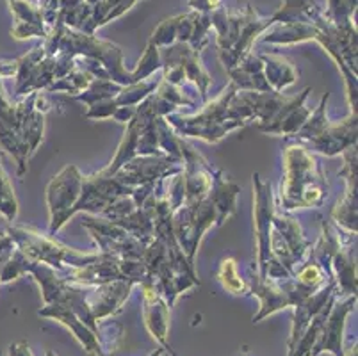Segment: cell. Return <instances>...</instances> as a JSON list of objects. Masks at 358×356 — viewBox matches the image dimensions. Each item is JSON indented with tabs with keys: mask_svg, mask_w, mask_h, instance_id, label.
Segmentation results:
<instances>
[{
	"mask_svg": "<svg viewBox=\"0 0 358 356\" xmlns=\"http://www.w3.org/2000/svg\"><path fill=\"white\" fill-rule=\"evenodd\" d=\"M284 182L280 187V205L284 211L323 205L327 178L319 161L303 145H292L284 153Z\"/></svg>",
	"mask_w": 358,
	"mask_h": 356,
	"instance_id": "6da1fadb",
	"label": "cell"
},
{
	"mask_svg": "<svg viewBox=\"0 0 358 356\" xmlns=\"http://www.w3.org/2000/svg\"><path fill=\"white\" fill-rule=\"evenodd\" d=\"M237 87L232 83L214 100L207 104L196 116H182L180 113H171L166 116V122L182 136L200 137L207 143H216L227 134L243 129L244 123L236 120L230 111V98Z\"/></svg>",
	"mask_w": 358,
	"mask_h": 356,
	"instance_id": "7a4b0ae2",
	"label": "cell"
},
{
	"mask_svg": "<svg viewBox=\"0 0 358 356\" xmlns=\"http://www.w3.org/2000/svg\"><path fill=\"white\" fill-rule=\"evenodd\" d=\"M6 234L15 243V246L34 262H41L57 271L68 267H84L93 264L102 257V253H83L73 248H68L55 241L52 235H41L40 232L31 227L11 225Z\"/></svg>",
	"mask_w": 358,
	"mask_h": 356,
	"instance_id": "3957f363",
	"label": "cell"
},
{
	"mask_svg": "<svg viewBox=\"0 0 358 356\" xmlns=\"http://www.w3.org/2000/svg\"><path fill=\"white\" fill-rule=\"evenodd\" d=\"M328 93L321 98L317 109L312 111L303 127L292 137L303 141L315 152L327 157L341 155L348 148L357 145V111H351L346 120L338 123H330L327 118Z\"/></svg>",
	"mask_w": 358,
	"mask_h": 356,
	"instance_id": "277c9868",
	"label": "cell"
},
{
	"mask_svg": "<svg viewBox=\"0 0 358 356\" xmlns=\"http://www.w3.org/2000/svg\"><path fill=\"white\" fill-rule=\"evenodd\" d=\"M216 207L210 198L201 201H184L171 215L175 241L193 266L201 237L213 225H216Z\"/></svg>",
	"mask_w": 358,
	"mask_h": 356,
	"instance_id": "5b68a950",
	"label": "cell"
},
{
	"mask_svg": "<svg viewBox=\"0 0 358 356\" xmlns=\"http://www.w3.org/2000/svg\"><path fill=\"white\" fill-rule=\"evenodd\" d=\"M84 175L77 166H66L57 176H54L47 187V205L50 212V227L48 232L54 235L66 225L73 214L83 192Z\"/></svg>",
	"mask_w": 358,
	"mask_h": 356,
	"instance_id": "8992f818",
	"label": "cell"
},
{
	"mask_svg": "<svg viewBox=\"0 0 358 356\" xmlns=\"http://www.w3.org/2000/svg\"><path fill=\"white\" fill-rule=\"evenodd\" d=\"M83 227L91 234V237L99 244L100 253L113 255L120 259L141 260L146 246L143 241L134 237L125 228L110 223L103 218H86L83 221Z\"/></svg>",
	"mask_w": 358,
	"mask_h": 356,
	"instance_id": "52a82bcc",
	"label": "cell"
},
{
	"mask_svg": "<svg viewBox=\"0 0 358 356\" xmlns=\"http://www.w3.org/2000/svg\"><path fill=\"white\" fill-rule=\"evenodd\" d=\"M253 205H255V234H257V276L266 280L269 267V235L273 228V218L276 212L271 184L264 182L259 173L253 175Z\"/></svg>",
	"mask_w": 358,
	"mask_h": 356,
	"instance_id": "ba28073f",
	"label": "cell"
},
{
	"mask_svg": "<svg viewBox=\"0 0 358 356\" xmlns=\"http://www.w3.org/2000/svg\"><path fill=\"white\" fill-rule=\"evenodd\" d=\"M184 171V162L169 157H136L123 164L113 175L127 187H138L145 184H155L166 176L177 175Z\"/></svg>",
	"mask_w": 358,
	"mask_h": 356,
	"instance_id": "9c48e42d",
	"label": "cell"
},
{
	"mask_svg": "<svg viewBox=\"0 0 358 356\" xmlns=\"http://www.w3.org/2000/svg\"><path fill=\"white\" fill-rule=\"evenodd\" d=\"M343 157L344 168L338 176L346 182V191L331 212V221L341 230L357 234V145L348 148Z\"/></svg>",
	"mask_w": 358,
	"mask_h": 356,
	"instance_id": "30bf717a",
	"label": "cell"
},
{
	"mask_svg": "<svg viewBox=\"0 0 358 356\" xmlns=\"http://www.w3.org/2000/svg\"><path fill=\"white\" fill-rule=\"evenodd\" d=\"M310 90H303L298 97L289 98L284 102V106L280 107L278 113L273 116L271 122H268L266 125H260L257 129L264 134H276V136H294L303 123L307 122L308 116L312 114V109H308L305 106V100H307Z\"/></svg>",
	"mask_w": 358,
	"mask_h": 356,
	"instance_id": "8fae6325",
	"label": "cell"
},
{
	"mask_svg": "<svg viewBox=\"0 0 358 356\" xmlns=\"http://www.w3.org/2000/svg\"><path fill=\"white\" fill-rule=\"evenodd\" d=\"M134 285L136 283L129 282V280H115V282L90 287L86 301L95 321L118 312L123 303H125V299L129 298L130 290Z\"/></svg>",
	"mask_w": 358,
	"mask_h": 356,
	"instance_id": "7c38bea8",
	"label": "cell"
},
{
	"mask_svg": "<svg viewBox=\"0 0 358 356\" xmlns=\"http://www.w3.org/2000/svg\"><path fill=\"white\" fill-rule=\"evenodd\" d=\"M143 287V305H145V322L155 339L161 344H166L168 335V301L164 298L162 287L154 278H148L141 283Z\"/></svg>",
	"mask_w": 358,
	"mask_h": 356,
	"instance_id": "4fadbf2b",
	"label": "cell"
},
{
	"mask_svg": "<svg viewBox=\"0 0 358 356\" xmlns=\"http://www.w3.org/2000/svg\"><path fill=\"white\" fill-rule=\"evenodd\" d=\"M239 187L229 178H224L223 173L220 169H213V191H210L209 198L213 200L214 207H216L217 221L216 225H223L224 221L229 220L230 215L236 212V198Z\"/></svg>",
	"mask_w": 358,
	"mask_h": 356,
	"instance_id": "5bb4252c",
	"label": "cell"
},
{
	"mask_svg": "<svg viewBox=\"0 0 358 356\" xmlns=\"http://www.w3.org/2000/svg\"><path fill=\"white\" fill-rule=\"evenodd\" d=\"M264 77L268 83L271 93L282 94V91L298 80V73L294 68L282 57H264Z\"/></svg>",
	"mask_w": 358,
	"mask_h": 356,
	"instance_id": "9a60e30c",
	"label": "cell"
},
{
	"mask_svg": "<svg viewBox=\"0 0 358 356\" xmlns=\"http://www.w3.org/2000/svg\"><path fill=\"white\" fill-rule=\"evenodd\" d=\"M91 80H93V77H91L87 71L80 70V68H73V70L68 71L64 77H61L59 80H55L54 84H50L45 91H48V93L64 91V93H71L75 97V94L83 93V91L90 86Z\"/></svg>",
	"mask_w": 358,
	"mask_h": 356,
	"instance_id": "2e32d148",
	"label": "cell"
},
{
	"mask_svg": "<svg viewBox=\"0 0 358 356\" xmlns=\"http://www.w3.org/2000/svg\"><path fill=\"white\" fill-rule=\"evenodd\" d=\"M0 214L8 221H15L18 215V201H16L15 191L9 182V176L6 173L2 161H0Z\"/></svg>",
	"mask_w": 358,
	"mask_h": 356,
	"instance_id": "e0dca14e",
	"label": "cell"
},
{
	"mask_svg": "<svg viewBox=\"0 0 358 356\" xmlns=\"http://www.w3.org/2000/svg\"><path fill=\"white\" fill-rule=\"evenodd\" d=\"M217 278H220L224 290H229V292L232 294H244L246 290H250L248 283L241 278L239 269H237V262L234 259H227L221 262Z\"/></svg>",
	"mask_w": 358,
	"mask_h": 356,
	"instance_id": "ac0fdd59",
	"label": "cell"
},
{
	"mask_svg": "<svg viewBox=\"0 0 358 356\" xmlns=\"http://www.w3.org/2000/svg\"><path fill=\"white\" fill-rule=\"evenodd\" d=\"M13 113H15V104H11V100L6 94L4 84H2V78H0V125L8 123L13 118Z\"/></svg>",
	"mask_w": 358,
	"mask_h": 356,
	"instance_id": "d6986e66",
	"label": "cell"
},
{
	"mask_svg": "<svg viewBox=\"0 0 358 356\" xmlns=\"http://www.w3.org/2000/svg\"><path fill=\"white\" fill-rule=\"evenodd\" d=\"M11 356H34V355H32L27 344H18V346H11Z\"/></svg>",
	"mask_w": 358,
	"mask_h": 356,
	"instance_id": "ffe728a7",
	"label": "cell"
}]
</instances>
